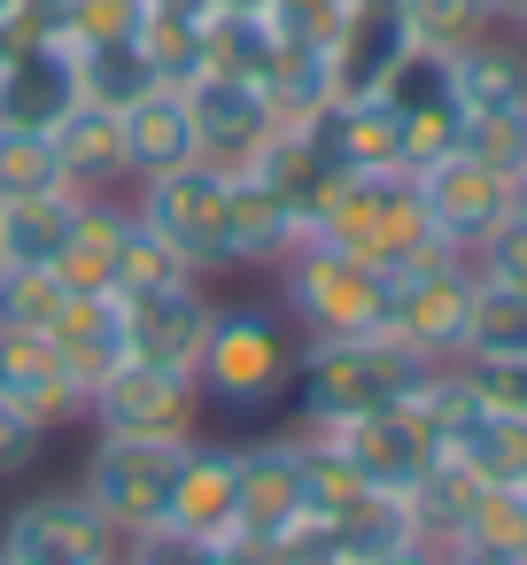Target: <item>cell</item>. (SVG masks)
Returning a JSON list of instances; mask_svg holds the SVG:
<instances>
[{"mask_svg":"<svg viewBox=\"0 0 527 565\" xmlns=\"http://www.w3.org/2000/svg\"><path fill=\"white\" fill-rule=\"evenodd\" d=\"M280 302H287V326L303 341H349V333H388V295L396 279L326 248V241H295L280 264Z\"/></svg>","mask_w":527,"mask_h":565,"instance_id":"cell-3","label":"cell"},{"mask_svg":"<svg viewBox=\"0 0 527 565\" xmlns=\"http://www.w3.org/2000/svg\"><path fill=\"white\" fill-rule=\"evenodd\" d=\"M210 318H218V302L202 295V279L164 287V295H133L125 302V349H133V364H156V372H187L194 380L202 341H210Z\"/></svg>","mask_w":527,"mask_h":565,"instance_id":"cell-13","label":"cell"},{"mask_svg":"<svg viewBox=\"0 0 527 565\" xmlns=\"http://www.w3.org/2000/svg\"><path fill=\"white\" fill-rule=\"evenodd\" d=\"M48 341L63 349L71 380L94 395V380H109V372L133 356V349H125V295H71L63 318L48 326Z\"/></svg>","mask_w":527,"mask_h":565,"instance_id":"cell-21","label":"cell"},{"mask_svg":"<svg viewBox=\"0 0 527 565\" xmlns=\"http://www.w3.org/2000/svg\"><path fill=\"white\" fill-rule=\"evenodd\" d=\"M411 186H419V202H426V217H434V233L450 241V248H473L496 217H512V202H519V186L512 179H496V171H481L465 148H450L442 163H426V171H411Z\"/></svg>","mask_w":527,"mask_h":565,"instance_id":"cell-12","label":"cell"},{"mask_svg":"<svg viewBox=\"0 0 527 565\" xmlns=\"http://www.w3.org/2000/svg\"><path fill=\"white\" fill-rule=\"evenodd\" d=\"M0 403L24 411L40 434L86 418V387L71 380L63 349H55L48 333H24V326H0Z\"/></svg>","mask_w":527,"mask_h":565,"instance_id":"cell-11","label":"cell"},{"mask_svg":"<svg viewBox=\"0 0 527 565\" xmlns=\"http://www.w3.org/2000/svg\"><path fill=\"white\" fill-rule=\"evenodd\" d=\"M512 32H519V40H527V17H519V24H512Z\"/></svg>","mask_w":527,"mask_h":565,"instance_id":"cell-43","label":"cell"},{"mask_svg":"<svg viewBox=\"0 0 527 565\" xmlns=\"http://www.w3.org/2000/svg\"><path fill=\"white\" fill-rule=\"evenodd\" d=\"M210 9H218V17H272L280 0H210Z\"/></svg>","mask_w":527,"mask_h":565,"instance_id":"cell-40","label":"cell"},{"mask_svg":"<svg viewBox=\"0 0 527 565\" xmlns=\"http://www.w3.org/2000/svg\"><path fill=\"white\" fill-rule=\"evenodd\" d=\"M419 380H426L419 349H403L396 333H349V341H303L287 395H295L303 426H341V418L403 403Z\"/></svg>","mask_w":527,"mask_h":565,"instance_id":"cell-1","label":"cell"},{"mask_svg":"<svg viewBox=\"0 0 527 565\" xmlns=\"http://www.w3.org/2000/svg\"><path fill=\"white\" fill-rule=\"evenodd\" d=\"M125 225H133L125 202L86 194L78 217H71V241H63V256H55V279H63L71 295H117V248H125Z\"/></svg>","mask_w":527,"mask_h":565,"instance_id":"cell-23","label":"cell"},{"mask_svg":"<svg viewBox=\"0 0 527 565\" xmlns=\"http://www.w3.org/2000/svg\"><path fill=\"white\" fill-rule=\"evenodd\" d=\"M473 495H481V480L442 449V457L403 488V519H411V534H419V542L450 550V542H457V526H465V511H473Z\"/></svg>","mask_w":527,"mask_h":565,"instance_id":"cell-25","label":"cell"},{"mask_svg":"<svg viewBox=\"0 0 527 565\" xmlns=\"http://www.w3.org/2000/svg\"><path fill=\"white\" fill-rule=\"evenodd\" d=\"M78 186H55V194H24V202H0V264H24V271H55L63 241H71V217H78Z\"/></svg>","mask_w":527,"mask_h":565,"instance_id":"cell-24","label":"cell"},{"mask_svg":"<svg viewBox=\"0 0 527 565\" xmlns=\"http://www.w3.org/2000/svg\"><path fill=\"white\" fill-rule=\"evenodd\" d=\"M488 17H496V24H519V17H527V0H488Z\"/></svg>","mask_w":527,"mask_h":565,"instance_id":"cell-42","label":"cell"},{"mask_svg":"<svg viewBox=\"0 0 527 565\" xmlns=\"http://www.w3.org/2000/svg\"><path fill=\"white\" fill-rule=\"evenodd\" d=\"M396 17H403V40L419 55H457L465 40H481L496 24L488 0H396Z\"/></svg>","mask_w":527,"mask_h":565,"instance_id":"cell-29","label":"cell"},{"mask_svg":"<svg viewBox=\"0 0 527 565\" xmlns=\"http://www.w3.org/2000/svg\"><path fill=\"white\" fill-rule=\"evenodd\" d=\"M519 202H527V179H519Z\"/></svg>","mask_w":527,"mask_h":565,"instance_id":"cell-45","label":"cell"},{"mask_svg":"<svg viewBox=\"0 0 527 565\" xmlns=\"http://www.w3.org/2000/svg\"><path fill=\"white\" fill-rule=\"evenodd\" d=\"M442 63H450V94L465 117L473 109H527V40L512 24H488L481 40H465Z\"/></svg>","mask_w":527,"mask_h":565,"instance_id":"cell-19","label":"cell"},{"mask_svg":"<svg viewBox=\"0 0 527 565\" xmlns=\"http://www.w3.org/2000/svg\"><path fill=\"white\" fill-rule=\"evenodd\" d=\"M334 565H341V557H334Z\"/></svg>","mask_w":527,"mask_h":565,"instance_id":"cell-46","label":"cell"},{"mask_svg":"<svg viewBox=\"0 0 527 565\" xmlns=\"http://www.w3.org/2000/svg\"><path fill=\"white\" fill-rule=\"evenodd\" d=\"M194 565H256V557H249V550H241V542H210V550H202V557H194Z\"/></svg>","mask_w":527,"mask_h":565,"instance_id":"cell-39","label":"cell"},{"mask_svg":"<svg viewBox=\"0 0 527 565\" xmlns=\"http://www.w3.org/2000/svg\"><path fill=\"white\" fill-rule=\"evenodd\" d=\"M450 550H519L527 557V488H481Z\"/></svg>","mask_w":527,"mask_h":565,"instance_id":"cell-33","label":"cell"},{"mask_svg":"<svg viewBox=\"0 0 527 565\" xmlns=\"http://www.w3.org/2000/svg\"><path fill=\"white\" fill-rule=\"evenodd\" d=\"M326 55H334V102L380 94V86H388V71L411 55V40H403V17H396V0H357V9L334 24Z\"/></svg>","mask_w":527,"mask_h":565,"instance_id":"cell-17","label":"cell"},{"mask_svg":"<svg viewBox=\"0 0 527 565\" xmlns=\"http://www.w3.org/2000/svg\"><path fill=\"white\" fill-rule=\"evenodd\" d=\"M233 495H241V449L233 441H187L179 449V472H171V503H164V526L187 534V542H225L233 534Z\"/></svg>","mask_w":527,"mask_h":565,"instance_id":"cell-16","label":"cell"},{"mask_svg":"<svg viewBox=\"0 0 527 565\" xmlns=\"http://www.w3.org/2000/svg\"><path fill=\"white\" fill-rule=\"evenodd\" d=\"M465 356H481V364H527V287H496V279L473 271Z\"/></svg>","mask_w":527,"mask_h":565,"instance_id":"cell-27","label":"cell"},{"mask_svg":"<svg viewBox=\"0 0 527 565\" xmlns=\"http://www.w3.org/2000/svg\"><path fill=\"white\" fill-rule=\"evenodd\" d=\"M465 264H473L481 279H496V287H527V202H512V217H496V225L465 248Z\"/></svg>","mask_w":527,"mask_h":565,"instance_id":"cell-35","label":"cell"},{"mask_svg":"<svg viewBox=\"0 0 527 565\" xmlns=\"http://www.w3.org/2000/svg\"><path fill=\"white\" fill-rule=\"evenodd\" d=\"M318 434H334V449H341L380 495H403V488L442 457V441L419 426L411 403H388V411H365V418H341V426H318Z\"/></svg>","mask_w":527,"mask_h":565,"instance_id":"cell-10","label":"cell"},{"mask_svg":"<svg viewBox=\"0 0 527 565\" xmlns=\"http://www.w3.org/2000/svg\"><path fill=\"white\" fill-rule=\"evenodd\" d=\"M55 186H63L55 140H48V132H32V125H0V202L55 194Z\"/></svg>","mask_w":527,"mask_h":565,"instance_id":"cell-32","label":"cell"},{"mask_svg":"<svg viewBox=\"0 0 527 565\" xmlns=\"http://www.w3.org/2000/svg\"><path fill=\"white\" fill-rule=\"evenodd\" d=\"M71 287L55 271H24V264H0V326H24V333H48L63 318Z\"/></svg>","mask_w":527,"mask_h":565,"instance_id":"cell-34","label":"cell"},{"mask_svg":"<svg viewBox=\"0 0 527 565\" xmlns=\"http://www.w3.org/2000/svg\"><path fill=\"white\" fill-rule=\"evenodd\" d=\"M48 140H55L63 186L109 194V186L125 179V125H117V109H102V102H71V109L48 125Z\"/></svg>","mask_w":527,"mask_h":565,"instance_id":"cell-20","label":"cell"},{"mask_svg":"<svg viewBox=\"0 0 527 565\" xmlns=\"http://www.w3.org/2000/svg\"><path fill=\"white\" fill-rule=\"evenodd\" d=\"M450 565H527L519 550H442Z\"/></svg>","mask_w":527,"mask_h":565,"instance_id":"cell-38","label":"cell"},{"mask_svg":"<svg viewBox=\"0 0 527 565\" xmlns=\"http://www.w3.org/2000/svg\"><path fill=\"white\" fill-rule=\"evenodd\" d=\"M457 148L481 163V171H496V179H527V109H473L465 125H457Z\"/></svg>","mask_w":527,"mask_h":565,"instance_id":"cell-31","label":"cell"},{"mask_svg":"<svg viewBox=\"0 0 527 565\" xmlns=\"http://www.w3.org/2000/svg\"><path fill=\"white\" fill-rule=\"evenodd\" d=\"M187 94V109H194V140H202V163H218V171H241L272 132H280V117H272V102H264V86L256 78H194V86H179Z\"/></svg>","mask_w":527,"mask_h":565,"instance_id":"cell-14","label":"cell"},{"mask_svg":"<svg viewBox=\"0 0 527 565\" xmlns=\"http://www.w3.org/2000/svg\"><path fill=\"white\" fill-rule=\"evenodd\" d=\"M450 457L481 488H527V411H473V426L450 441Z\"/></svg>","mask_w":527,"mask_h":565,"instance_id":"cell-26","label":"cell"},{"mask_svg":"<svg viewBox=\"0 0 527 565\" xmlns=\"http://www.w3.org/2000/svg\"><path fill=\"white\" fill-rule=\"evenodd\" d=\"M94 434H140V441H194L202 434V387L187 372H156V364H117L109 380H94L86 395Z\"/></svg>","mask_w":527,"mask_h":565,"instance_id":"cell-5","label":"cell"},{"mask_svg":"<svg viewBox=\"0 0 527 565\" xmlns=\"http://www.w3.org/2000/svg\"><path fill=\"white\" fill-rule=\"evenodd\" d=\"M187 279H202V271H194V264H187V256L156 233V225H140V217H133V225H125V248H117V295L133 302V295L187 287Z\"/></svg>","mask_w":527,"mask_h":565,"instance_id":"cell-30","label":"cell"},{"mask_svg":"<svg viewBox=\"0 0 527 565\" xmlns=\"http://www.w3.org/2000/svg\"><path fill=\"white\" fill-rule=\"evenodd\" d=\"M148 86H164V78H156V63H148L140 40L78 47V94H86V102H102V109H133Z\"/></svg>","mask_w":527,"mask_h":565,"instance_id":"cell-28","label":"cell"},{"mask_svg":"<svg viewBox=\"0 0 527 565\" xmlns=\"http://www.w3.org/2000/svg\"><path fill=\"white\" fill-rule=\"evenodd\" d=\"M40 449H48V434H40L24 411H9V403H0V480L32 472V465H40Z\"/></svg>","mask_w":527,"mask_h":565,"instance_id":"cell-36","label":"cell"},{"mask_svg":"<svg viewBox=\"0 0 527 565\" xmlns=\"http://www.w3.org/2000/svg\"><path fill=\"white\" fill-rule=\"evenodd\" d=\"M0 565H17V557H9V550H0Z\"/></svg>","mask_w":527,"mask_h":565,"instance_id":"cell-44","label":"cell"},{"mask_svg":"<svg viewBox=\"0 0 527 565\" xmlns=\"http://www.w3.org/2000/svg\"><path fill=\"white\" fill-rule=\"evenodd\" d=\"M24 17H32V0H0V32H24Z\"/></svg>","mask_w":527,"mask_h":565,"instance_id":"cell-41","label":"cell"},{"mask_svg":"<svg viewBox=\"0 0 527 565\" xmlns=\"http://www.w3.org/2000/svg\"><path fill=\"white\" fill-rule=\"evenodd\" d=\"M295 333L272 302H218L210 318V341H202V364H194V387H202V411H225V418H249V411H272L295 380Z\"/></svg>","mask_w":527,"mask_h":565,"instance_id":"cell-2","label":"cell"},{"mask_svg":"<svg viewBox=\"0 0 527 565\" xmlns=\"http://www.w3.org/2000/svg\"><path fill=\"white\" fill-rule=\"evenodd\" d=\"M0 550L17 565H117L125 542L109 534V519L78 495V488H55V495H32L9 511L0 526Z\"/></svg>","mask_w":527,"mask_h":565,"instance_id":"cell-7","label":"cell"},{"mask_svg":"<svg viewBox=\"0 0 527 565\" xmlns=\"http://www.w3.org/2000/svg\"><path fill=\"white\" fill-rule=\"evenodd\" d=\"M179 449L187 441H140V434H94L86 449V480L78 495L109 519L117 542L133 534H156L164 526V503H171V472H179Z\"/></svg>","mask_w":527,"mask_h":565,"instance_id":"cell-4","label":"cell"},{"mask_svg":"<svg viewBox=\"0 0 527 565\" xmlns=\"http://www.w3.org/2000/svg\"><path fill=\"white\" fill-rule=\"evenodd\" d=\"M133 217L156 225L194 271L233 264V241H225V171H218V163H179V171H164V179H140Z\"/></svg>","mask_w":527,"mask_h":565,"instance_id":"cell-6","label":"cell"},{"mask_svg":"<svg viewBox=\"0 0 527 565\" xmlns=\"http://www.w3.org/2000/svg\"><path fill=\"white\" fill-rule=\"evenodd\" d=\"M225 241H233V264H280L303 241V210L280 202L264 179L225 171Z\"/></svg>","mask_w":527,"mask_h":565,"instance_id":"cell-22","label":"cell"},{"mask_svg":"<svg viewBox=\"0 0 527 565\" xmlns=\"http://www.w3.org/2000/svg\"><path fill=\"white\" fill-rule=\"evenodd\" d=\"M78 94V47L63 32H17L9 63H0V125H32L48 132Z\"/></svg>","mask_w":527,"mask_h":565,"instance_id":"cell-9","label":"cell"},{"mask_svg":"<svg viewBox=\"0 0 527 565\" xmlns=\"http://www.w3.org/2000/svg\"><path fill=\"white\" fill-rule=\"evenodd\" d=\"M310 511H303V457H295V434L287 441H249L241 449V495H233V534L225 542H280L295 534Z\"/></svg>","mask_w":527,"mask_h":565,"instance_id":"cell-15","label":"cell"},{"mask_svg":"<svg viewBox=\"0 0 527 565\" xmlns=\"http://www.w3.org/2000/svg\"><path fill=\"white\" fill-rule=\"evenodd\" d=\"M465 318H473V264L465 256L403 271L396 295H388V333L403 349H419L426 364H457L465 356Z\"/></svg>","mask_w":527,"mask_h":565,"instance_id":"cell-8","label":"cell"},{"mask_svg":"<svg viewBox=\"0 0 527 565\" xmlns=\"http://www.w3.org/2000/svg\"><path fill=\"white\" fill-rule=\"evenodd\" d=\"M117 125H125V179H164L179 163H202L194 109L179 86H148L133 109H117Z\"/></svg>","mask_w":527,"mask_h":565,"instance_id":"cell-18","label":"cell"},{"mask_svg":"<svg viewBox=\"0 0 527 565\" xmlns=\"http://www.w3.org/2000/svg\"><path fill=\"white\" fill-rule=\"evenodd\" d=\"M372 565H450V557H442L434 542H419V534H411V542H396V550H380Z\"/></svg>","mask_w":527,"mask_h":565,"instance_id":"cell-37","label":"cell"}]
</instances>
